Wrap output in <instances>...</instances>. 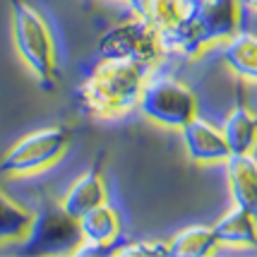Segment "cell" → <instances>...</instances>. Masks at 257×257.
Masks as SVG:
<instances>
[{"label":"cell","instance_id":"cell-18","mask_svg":"<svg viewBox=\"0 0 257 257\" xmlns=\"http://www.w3.org/2000/svg\"><path fill=\"white\" fill-rule=\"evenodd\" d=\"M111 255H120V257H133V255H149V257H157V255H166V243L161 240H130L125 245H113L111 247Z\"/></svg>","mask_w":257,"mask_h":257},{"label":"cell","instance_id":"cell-16","mask_svg":"<svg viewBox=\"0 0 257 257\" xmlns=\"http://www.w3.org/2000/svg\"><path fill=\"white\" fill-rule=\"evenodd\" d=\"M214 235L219 243H231V245H255V214L245 212L240 207H233L228 214H224L216 224L212 226Z\"/></svg>","mask_w":257,"mask_h":257},{"label":"cell","instance_id":"cell-7","mask_svg":"<svg viewBox=\"0 0 257 257\" xmlns=\"http://www.w3.org/2000/svg\"><path fill=\"white\" fill-rule=\"evenodd\" d=\"M82 240L77 219L63 207H51L32 219V226L22 238V255H70Z\"/></svg>","mask_w":257,"mask_h":257},{"label":"cell","instance_id":"cell-14","mask_svg":"<svg viewBox=\"0 0 257 257\" xmlns=\"http://www.w3.org/2000/svg\"><path fill=\"white\" fill-rule=\"evenodd\" d=\"M255 130H257V120L255 113L250 111L247 106H235L233 111L228 113V118L224 120L221 135H224V142L228 147L231 154H247L252 152L255 147Z\"/></svg>","mask_w":257,"mask_h":257},{"label":"cell","instance_id":"cell-4","mask_svg":"<svg viewBox=\"0 0 257 257\" xmlns=\"http://www.w3.org/2000/svg\"><path fill=\"white\" fill-rule=\"evenodd\" d=\"M137 106L149 120L178 130L197 115V99L190 87L171 75H147Z\"/></svg>","mask_w":257,"mask_h":257},{"label":"cell","instance_id":"cell-9","mask_svg":"<svg viewBox=\"0 0 257 257\" xmlns=\"http://www.w3.org/2000/svg\"><path fill=\"white\" fill-rule=\"evenodd\" d=\"M183 130V145L192 161L197 164H212V161H224L231 152L224 142V135L219 127L202 118H190L188 123L180 127Z\"/></svg>","mask_w":257,"mask_h":257},{"label":"cell","instance_id":"cell-1","mask_svg":"<svg viewBox=\"0 0 257 257\" xmlns=\"http://www.w3.org/2000/svg\"><path fill=\"white\" fill-rule=\"evenodd\" d=\"M152 67L137 60L101 58V63L79 87L77 96L82 108L99 118H113L137 106L140 91Z\"/></svg>","mask_w":257,"mask_h":257},{"label":"cell","instance_id":"cell-8","mask_svg":"<svg viewBox=\"0 0 257 257\" xmlns=\"http://www.w3.org/2000/svg\"><path fill=\"white\" fill-rule=\"evenodd\" d=\"M127 5L135 17L152 24L159 34V41H164L190 22L200 0H127Z\"/></svg>","mask_w":257,"mask_h":257},{"label":"cell","instance_id":"cell-12","mask_svg":"<svg viewBox=\"0 0 257 257\" xmlns=\"http://www.w3.org/2000/svg\"><path fill=\"white\" fill-rule=\"evenodd\" d=\"M221 60L233 70L240 79L255 82L257 77V36L252 29H238L224 39Z\"/></svg>","mask_w":257,"mask_h":257},{"label":"cell","instance_id":"cell-5","mask_svg":"<svg viewBox=\"0 0 257 257\" xmlns=\"http://www.w3.org/2000/svg\"><path fill=\"white\" fill-rule=\"evenodd\" d=\"M72 135L67 127H41L22 137L10 152L0 159V173L5 176H27L46 166H53L70 147Z\"/></svg>","mask_w":257,"mask_h":257},{"label":"cell","instance_id":"cell-13","mask_svg":"<svg viewBox=\"0 0 257 257\" xmlns=\"http://www.w3.org/2000/svg\"><path fill=\"white\" fill-rule=\"evenodd\" d=\"M79 233L84 240H96L103 245H115L120 238V216L111 204H99L77 219Z\"/></svg>","mask_w":257,"mask_h":257},{"label":"cell","instance_id":"cell-2","mask_svg":"<svg viewBox=\"0 0 257 257\" xmlns=\"http://www.w3.org/2000/svg\"><path fill=\"white\" fill-rule=\"evenodd\" d=\"M12 15V41L44 89H53L56 77V48L46 20L34 10L27 0H8Z\"/></svg>","mask_w":257,"mask_h":257},{"label":"cell","instance_id":"cell-11","mask_svg":"<svg viewBox=\"0 0 257 257\" xmlns=\"http://www.w3.org/2000/svg\"><path fill=\"white\" fill-rule=\"evenodd\" d=\"M103 202H106V183H103V176H101V164L96 161L87 173H82L72 183V188L65 192L60 207L72 219H79L84 212H89V209L99 207Z\"/></svg>","mask_w":257,"mask_h":257},{"label":"cell","instance_id":"cell-6","mask_svg":"<svg viewBox=\"0 0 257 257\" xmlns=\"http://www.w3.org/2000/svg\"><path fill=\"white\" fill-rule=\"evenodd\" d=\"M101 58H123V60H137L154 67L166 53L159 41V34L152 24L135 17L130 22L115 24L106 34H101L99 44Z\"/></svg>","mask_w":257,"mask_h":257},{"label":"cell","instance_id":"cell-3","mask_svg":"<svg viewBox=\"0 0 257 257\" xmlns=\"http://www.w3.org/2000/svg\"><path fill=\"white\" fill-rule=\"evenodd\" d=\"M240 29L238 0H200L197 12L185 27L166 36L164 51H176L183 56H197L204 46L224 41Z\"/></svg>","mask_w":257,"mask_h":257},{"label":"cell","instance_id":"cell-10","mask_svg":"<svg viewBox=\"0 0 257 257\" xmlns=\"http://www.w3.org/2000/svg\"><path fill=\"white\" fill-rule=\"evenodd\" d=\"M228 188L235 207L257 214V166L252 152L247 154H228L224 159Z\"/></svg>","mask_w":257,"mask_h":257},{"label":"cell","instance_id":"cell-17","mask_svg":"<svg viewBox=\"0 0 257 257\" xmlns=\"http://www.w3.org/2000/svg\"><path fill=\"white\" fill-rule=\"evenodd\" d=\"M32 212H27L22 204H17L12 197H8L0 190V243L22 240L32 226Z\"/></svg>","mask_w":257,"mask_h":257},{"label":"cell","instance_id":"cell-15","mask_svg":"<svg viewBox=\"0 0 257 257\" xmlns=\"http://www.w3.org/2000/svg\"><path fill=\"white\" fill-rule=\"evenodd\" d=\"M216 235L212 226H188L185 231L176 233L166 245V255L171 257H207L216 252Z\"/></svg>","mask_w":257,"mask_h":257}]
</instances>
